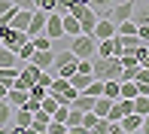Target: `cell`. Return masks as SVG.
<instances>
[{"label":"cell","instance_id":"1","mask_svg":"<svg viewBox=\"0 0 149 134\" xmlns=\"http://www.w3.org/2000/svg\"><path fill=\"white\" fill-rule=\"evenodd\" d=\"M91 61H94V55H91ZM91 73L97 79H119L122 76V58L119 55H110V58L97 55V61L91 64Z\"/></svg>","mask_w":149,"mask_h":134},{"label":"cell","instance_id":"2","mask_svg":"<svg viewBox=\"0 0 149 134\" xmlns=\"http://www.w3.org/2000/svg\"><path fill=\"white\" fill-rule=\"evenodd\" d=\"M49 91L58 98V104H70V100L79 95V89H73V82H70V79H64V76H55V79H52Z\"/></svg>","mask_w":149,"mask_h":134},{"label":"cell","instance_id":"3","mask_svg":"<svg viewBox=\"0 0 149 134\" xmlns=\"http://www.w3.org/2000/svg\"><path fill=\"white\" fill-rule=\"evenodd\" d=\"M70 49H73L76 58H91L94 52H97V40H94V34H76Z\"/></svg>","mask_w":149,"mask_h":134},{"label":"cell","instance_id":"4","mask_svg":"<svg viewBox=\"0 0 149 134\" xmlns=\"http://www.w3.org/2000/svg\"><path fill=\"white\" fill-rule=\"evenodd\" d=\"M131 12H134V0H122V3H113L110 9H107V15L119 24V22H128V18H131Z\"/></svg>","mask_w":149,"mask_h":134},{"label":"cell","instance_id":"5","mask_svg":"<svg viewBox=\"0 0 149 134\" xmlns=\"http://www.w3.org/2000/svg\"><path fill=\"white\" fill-rule=\"evenodd\" d=\"M116 31H119V24L113 22L110 15H100L91 34H94V40H107V37H116Z\"/></svg>","mask_w":149,"mask_h":134},{"label":"cell","instance_id":"6","mask_svg":"<svg viewBox=\"0 0 149 134\" xmlns=\"http://www.w3.org/2000/svg\"><path fill=\"white\" fill-rule=\"evenodd\" d=\"M46 34H49V40H61L64 37V22H61V12L52 9L49 18H46Z\"/></svg>","mask_w":149,"mask_h":134},{"label":"cell","instance_id":"7","mask_svg":"<svg viewBox=\"0 0 149 134\" xmlns=\"http://www.w3.org/2000/svg\"><path fill=\"white\" fill-rule=\"evenodd\" d=\"M119 125H122V134H134V131L143 128V116H140V113H125V116L119 119Z\"/></svg>","mask_w":149,"mask_h":134},{"label":"cell","instance_id":"8","mask_svg":"<svg viewBox=\"0 0 149 134\" xmlns=\"http://www.w3.org/2000/svg\"><path fill=\"white\" fill-rule=\"evenodd\" d=\"M31 61L40 67V70H52V67H55V52L52 49H37L31 55Z\"/></svg>","mask_w":149,"mask_h":134},{"label":"cell","instance_id":"9","mask_svg":"<svg viewBox=\"0 0 149 134\" xmlns=\"http://www.w3.org/2000/svg\"><path fill=\"white\" fill-rule=\"evenodd\" d=\"M46 18H49V12H46V9H33L31 24H28V37H37V34L46 31Z\"/></svg>","mask_w":149,"mask_h":134},{"label":"cell","instance_id":"10","mask_svg":"<svg viewBox=\"0 0 149 134\" xmlns=\"http://www.w3.org/2000/svg\"><path fill=\"white\" fill-rule=\"evenodd\" d=\"M31 15H33V9H22V6H15L12 9V28L15 31H28V24H31Z\"/></svg>","mask_w":149,"mask_h":134},{"label":"cell","instance_id":"11","mask_svg":"<svg viewBox=\"0 0 149 134\" xmlns=\"http://www.w3.org/2000/svg\"><path fill=\"white\" fill-rule=\"evenodd\" d=\"M61 22H64V37H76V34H82V24H79V18L73 15V12H61Z\"/></svg>","mask_w":149,"mask_h":134},{"label":"cell","instance_id":"12","mask_svg":"<svg viewBox=\"0 0 149 134\" xmlns=\"http://www.w3.org/2000/svg\"><path fill=\"white\" fill-rule=\"evenodd\" d=\"M49 113H46V110H37V113H33V122H31V128L28 131H33V134H46V128H49Z\"/></svg>","mask_w":149,"mask_h":134},{"label":"cell","instance_id":"13","mask_svg":"<svg viewBox=\"0 0 149 134\" xmlns=\"http://www.w3.org/2000/svg\"><path fill=\"white\" fill-rule=\"evenodd\" d=\"M94 100H97L94 95H85V91H79V95L70 100V107H73V110H82V113H88V110H94Z\"/></svg>","mask_w":149,"mask_h":134},{"label":"cell","instance_id":"14","mask_svg":"<svg viewBox=\"0 0 149 134\" xmlns=\"http://www.w3.org/2000/svg\"><path fill=\"white\" fill-rule=\"evenodd\" d=\"M131 22H134V24H149V0H143V3H134Z\"/></svg>","mask_w":149,"mask_h":134},{"label":"cell","instance_id":"15","mask_svg":"<svg viewBox=\"0 0 149 134\" xmlns=\"http://www.w3.org/2000/svg\"><path fill=\"white\" fill-rule=\"evenodd\" d=\"M9 125H12V104L6 98H0V128L6 131Z\"/></svg>","mask_w":149,"mask_h":134},{"label":"cell","instance_id":"16","mask_svg":"<svg viewBox=\"0 0 149 134\" xmlns=\"http://www.w3.org/2000/svg\"><path fill=\"white\" fill-rule=\"evenodd\" d=\"M12 64H22L18 55H15V49H9V46L0 43V67H12Z\"/></svg>","mask_w":149,"mask_h":134},{"label":"cell","instance_id":"17","mask_svg":"<svg viewBox=\"0 0 149 134\" xmlns=\"http://www.w3.org/2000/svg\"><path fill=\"white\" fill-rule=\"evenodd\" d=\"M91 79H94V73H73V76H70V82H73V89H79V91H85V89H88V85H91Z\"/></svg>","mask_w":149,"mask_h":134},{"label":"cell","instance_id":"18","mask_svg":"<svg viewBox=\"0 0 149 134\" xmlns=\"http://www.w3.org/2000/svg\"><path fill=\"white\" fill-rule=\"evenodd\" d=\"M134 82H137L140 91H149V67H146V64L137 67V73H134Z\"/></svg>","mask_w":149,"mask_h":134},{"label":"cell","instance_id":"19","mask_svg":"<svg viewBox=\"0 0 149 134\" xmlns=\"http://www.w3.org/2000/svg\"><path fill=\"white\" fill-rule=\"evenodd\" d=\"M22 73V64H12V67H0V82H6V85H12L15 82V76Z\"/></svg>","mask_w":149,"mask_h":134},{"label":"cell","instance_id":"20","mask_svg":"<svg viewBox=\"0 0 149 134\" xmlns=\"http://www.w3.org/2000/svg\"><path fill=\"white\" fill-rule=\"evenodd\" d=\"M6 100H9L12 107H24V100H28V91H24V89H15V85H12V89H9V95H6Z\"/></svg>","mask_w":149,"mask_h":134},{"label":"cell","instance_id":"21","mask_svg":"<svg viewBox=\"0 0 149 134\" xmlns=\"http://www.w3.org/2000/svg\"><path fill=\"white\" fill-rule=\"evenodd\" d=\"M134 113H140V116L149 113V91H140V95L134 98Z\"/></svg>","mask_w":149,"mask_h":134},{"label":"cell","instance_id":"22","mask_svg":"<svg viewBox=\"0 0 149 134\" xmlns=\"http://www.w3.org/2000/svg\"><path fill=\"white\" fill-rule=\"evenodd\" d=\"M76 64H79V58H76V61H67V64H58V67H55V76H64V79H70L73 73H76Z\"/></svg>","mask_w":149,"mask_h":134},{"label":"cell","instance_id":"23","mask_svg":"<svg viewBox=\"0 0 149 134\" xmlns=\"http://www.w3.org/2000/svg\"><path fill=\"white\" fill-rule=\"evenodd\" d=\"M33 52H37V49H33V43H31V40H24V43L15 49V55H18V61H31Z\"/></svg>","mask_w":149,"mask_h":134},{"label":"cell","instance_id":"24","mask_svg":"<svg viewBox=\"0 0 149 134\" xmlns=\"http://www.w3.org/2000/svg\"><path fill=\"white\" fill-rule=\"evenodd\" d=\"M40 110H46V113H49V116H52V113L58 110V98H55V95H52V91H49V95H46L43 100H40Z\"/></svg>","mask_w":149,"mask_h":134},{"label":"cell","instance_id":"25","mask_svg":"<svg viewBox=\"0 0 149 134\" xmlns=\"http://www.w3.org/2000/svg\"><path fill=\"white\" fill-rule=\"evenodd\" d=\"M104 95L110 98V100L119 98V79H104Z\"/></svg>","mask_w":149,"mask_h":134},{"label":"cell","instance_id":"26","mask_svg":"<svg viewBox=\"0 0 149 134\" xmlns=\"http://www.w3.org/2000/svg\"><path fill=\"white\" fill-rule=\"evenodd\" d=\"M82 125V110H73L70 107V116H67V134H70V128H79Z\"/></svg>","mask_w":149,"mask_h":134},{"label":"cell","instance_id":"27","mask_svg":"<svg viewBox=\"0 0 149 134\" xmlns=\"http://www.w3.org/2000/svg\"><path fill=\"white\" fill-rule=\"evenodd\" d=\"M134 55H137V61H140V64H146V61H149V43L134 46Z\"/></svg>","mask_w":149,"mask_h":134},{"label":"cell","instance_id":"28","mask_svg":"<svg viewBox=\"0 0 149 134\" xmlns=\"http://www.w3.org/2000/svg\"><path fill=\"white\" fill-rule=\"evenodd\" d=\"M67 61H76V55H73V49L55 52V67H58V64H67Z\"/></svg>","mask_w":149,"mask_h":134},{"label":"cell","instance_id":"29","mask_svg":"<svg viewBox=\"0 0 149 134\" xmlns=\"http://www.w3.org/2000/svg\"><path fill=\"white\" fill-rule=\"evenodd\" d=\"M46 134H67V125H64V122H55V119H49Z\"/></svg>","mask_w":149,"mask_h":134},{"label":"cell","instance_id":"30","mask_svg":"<svg viewBox=\"0 0 149 134\" xmlns=\"http://www.w3.org/2000/svg\"><path fill=\"white\" fill-rule=\"evenodd\" d=\"M113 3H116V0H91V9H97V12H104V15H107V9H110Z\"/></svg>","mask_w":149,"mask_h":134},{"label":"cell","instance_id":"31","mask_svg":"<svg viewBox=\"0 0 149 134\" xmlns=\"http://www.w3.org/2000/svg\"><path fill=\"white\" fill-rule=\"evenodd\" d=\"M116 34H137V24H134L131 18H128V22H119V31Z\"/></svg>","mask_w":149,"mask_h":134},{"label":"cell","instance_id":"32","mask_svg":"<svg viewBox=\"0 0 149 134\" xmlns=\"http://www.w3.org/2000/svg\"><path fill=\"white\" fill-rule=\"evenodd\" d=\"M58 6V0H37V9H46V12H52Z\"/></svg>","mask_w":149,"mask_h":134},{"label":"cell","instance_id":"33","mask_svg":"<svg viewBox=\"0 0 149 134\" xmlns=\"http://www.w3.org/2000/svg\"><path fill=\"white\" fill-rule=\"evenodd\" d=\"M137 37L143 40V43H149V24H137Z\"/></svg>","mask_w":149,"mask_h":134},{"label":"cell","instance_id":"34","mask_svg":"<svg viewBox=\"0 0 149 134\" xmlns=\"http://www.w3.org/2000/svg\"><path fill=\"white\" fill-rule=\"evenodd\" d=\"M15 6H22V9H37V0H12Z\"/></svg>","mask_w":149,"mask_h":134},{"label":"cell","instance_id":"35","mask_svg":"<svg viewBox=\"0 0 149 134\" xmlns=\"http://www.w3.org/2000/svg\"><path fill=\"white\" fill-rule=\"evenodd\" d=\"M140 67V64H137ZM137 67H122V76L119 79H134V73H137Z\"/></svg>","mask_w":149,"mask_h":134},{"label":"cell","instance_id":"36","mask_svg":"<svg viewBox=\"0 0 149 134\" xmlns=\"http://www.w3.org/2000/svg\"><path fill=\"white\" fill-rule=\"evenodd\" d=\"M12 6H15V3H12V0H0V15H3V12H9Z\"/></svg>","mask_w":149,"mask_h":134},{"label":"cell","instance_id":"37","mask_svg":"<svg viewBox=\"0 0 149 134\" xmlns=\"http://www.w3.org/2000/svg\"><path fill=\"white\" fill-rule=\"evenodd\" d=\"M9 89H12V85H6V82H0V98H6V95H9Z\"/></svg>","mask_w":149,"mask_h":134},{"label":"cell","instance_id":"38","mask_svg":"<svg viewBox=\"0 0 149 134\" xmlns=\"http://www.w3.org/2000/svg\"><path fill=\"white\" fill-rule=\"evenodd\" d=\"M140 131H143V134H149V113L143 116V128H140Z\"/></svg>","mask_w":149,"mask_h":134},{"label":"cell","instance_id":"39","mask_svg":"<svg viewBox=\"0 0 149 134\" xmlns=\"http://www.w3.org/2000/svg\"><path fill=\"white\" fill-rule=\"evenodd\" d=\"M0 131H3V128H0Z\"/></svg>","mask_w":149,"mask_h":134}]
</instances>
